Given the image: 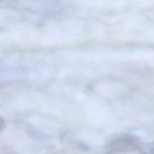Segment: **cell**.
Segmentation results:
<instances>
[]
</instances>
